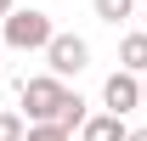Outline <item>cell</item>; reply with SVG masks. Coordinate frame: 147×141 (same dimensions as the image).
Masks as SVG:
<instances>
[{"mask_svg":"<svg viewBox=\"0 0 147 141\" xmlns=\"http://www.w3.org/2000/svg\"><path fill=\"white\" fill-rule=\"evenodd\" d=\"M91 6H96V17H102V23H113V28H119V23L136 11V0H91Z\"/></svg>","mask_w":147,"mask_h":141,"instance_id":"ba28073f","label":"cell"},{"mask_svg":"<svg viewBox=\"0 0 147 141\" xmlns=\"http://www.w3.org/2000/svg\"><path fill=\"white\" fill-rule=\"evenodd\" d=\"M23 113H0V141H23Z\"/></svg>","mask_w":147,"mask_h":141,"instance_id":"30bf717a","label":"cell"},{"mask_svg":"<svg viewBox=\"0 0 147 141\" xmlns=\"http://www.w3.org/2000/svg\"><path fill=\"white\" fill-rule=\"evenodd\" d=\"M6 17H11V0H0V23H6Z\"/></svg>","mask_w":147,"mask_h":141,"instance_id":"8fae6325","label":"cell"},{"mask_svg":"<svg viewBox=\"0 0 147 141\" xmlns=\"http://www.w3.org/2000/svg\"><path fill=\"white\" fill-rule=\"evenodd\" d=\"M125 141H147V130H130V136H125Z\"/></svg>","mask_w":147,"mask_h":141,"instance_id":"7c38bea8","label":"cell"},{"mask_svg":"<svg viewBox=\"0 0 147 141\" xmlns=\"http://www.w3.org/2000/svg\"><path fill=\"white\" fill-rule=\"evenodd\" d=\"M23 141H74V136H68V130H57V124H28Z\"/></svg>","mask_w":147,"mask_h":141,"instance_id":"9c48e42d","label":"cell"},{"mask_svg":"<svg viewBox=\"0 0 147 141\" xmlns=\"http://www.w3.org/2000/svg\"><path fill=\"white\" fill-rule=\"evenodd\" d=\"M125 136H130L125 119H113V113H96V119L79 124V141H125Z\"/></svg>","mask_w":147,"mask_h":141,"instance_id":"5b68a950","label":"cell"},{"mask_svg":"<svg viewBox=\"0 0 147 141\" xmlns=\"http://www.w3.org/2000/svg\"><path fill=\"white\" fill-rule=\"evenodd\" d=\"M142 107H147V73H142Z\"/></svg>","mask_w":147,"mask_h":141,"instance_id":"4fadbf2b","label":"cell"},{"mask_svg":"<svg viewBox=\"0 0 147 141\" xmlns=\"http://www.w3.org/2000/svg\"><path fill=\"white\" fill-rule=\"evenodd\" d=\"M142 34H147V17H142Z\"/></svg>","mask_w":147,"mask_h":141,"instance_id":"5bb4252c","label":"cell"},{"mask_svg":"<svg viewBox=\"0 0 147 141\" xmlns=\"http://www.w3.org/2000/svg\"><path fill=\"white\" fill-rule=\"evenodd\" d=\"M85 119H91V113H85V96H79V90H68V96H62V107H57V119H51V124L74 136V130H79Z\"/></svg>","mask_w":147,"mask_h":141,"instance_id":"52a82bcc","label":"cell"},{"mask_svg":"<svg viewBox=\"0 0 147 141\" xmlns=\"http://www.w3.org/2000/svg\"><path fill=\"white\" fill-rule=\"evenodd\" d=\"M102 107H108L113 119H125V113H136V107H142V79H136V73H108V85H102Z\"/></svg>","mask_w":147,"mask_h":141,"instance_id":"277c9868","label":"cell"},{"mask_svg":"<svg viewBox=\"0 0 147 141\" xmlns=\"http://www.w3.org/2000/svg\"><path fill=\"white\" fill-rule=\"evenodd\" d=\"M119 68L136 73V79L147 73V34H125V40H119Z\"/></svg>","mask_w":147,"mask_h":141,"instance_id":"8992f818","label":"cell"},{"mask_svg":"<svg viewBox=\"0 0 147 141\" xmlns=\"http://www.w3.org/2000/svg\"><path fill=\"white\" fill-rule=\"evenodd\" d=\"M62 96H68L62 79H51V73H34V79H28V73H23V79H17V102L28 107L23 124H51L57 107H62Z\"/></svg>","mask_w":147,"mask_h":141,"instance_id":"6da1fadb","label":"cell"},{"mask_svg":"<svg viewBox=\"0 0 147 141\" xmlns=\"http://www.w3.org/2000/svg\"><path fill=\"white\" fill-rule=\"evenodd\" d=\"M45 68H51V79H74V73L91 68V45L79 34H51V45H45Z\"/></svg>","mask_w":147,"mask_h":141,"instance_id":"3957f363","label":"cell"},{"mask_svg":"<svg viewBox=\"0 0 147 141\" xmlns=\"http://www.w3.org/2000/svg\"><path fill=\"white\" fill-rule=\"evenodd\" d=\"M51 17H45V11H34V6H11V17H6V45H11V51H45V45H51Z\"/></svg>","mask_w":147,"mask_h":141,"instance_id":"7a4b0ae2","label":"cell"}]
</instances>
